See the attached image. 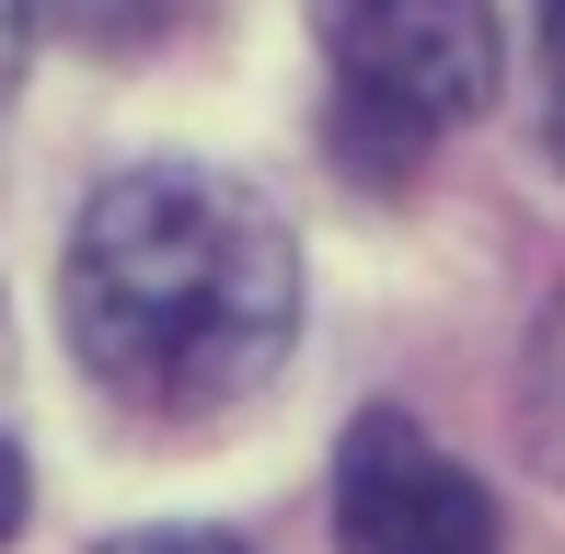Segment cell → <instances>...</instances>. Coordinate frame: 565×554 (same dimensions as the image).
<instances>
[{
  "mask_svg": "<svg viewBox=\"0 0 565 554\" xmlns=\"http://www.w3.org/2000/svg\"><path fill=\"white\" fill-rule=\"evenodd\" d=\"M58 323L127 416H220L300 335V243L243 173L139 162L93 185L58 266Z\"/></svg>",
  "mask_w": 565,
  "mask_h": 554,
  "instance_id": "1",
  "label": "cell"
},
{
  "mask_svg": "<svg viewBox=\"0 0 565 554\" xmlns=\"http://www.w3.org/2000/svg\"><path fill=\"white\" fill-rule=\"evenodd\" d=\"M335 58V139L358 173H404L497 93V0H312Z\"/></svg>",
  "mask_w": 565,
  "mask_h": 554,
  "instance_id": "2",
  "label": "cell"
},
{
  "mask_svg": "<svg viewBox=\"0 0 565 554\" xmlns=\"http://www.w3.org/2000/svg\"><path fill=\"white\" fill-rule=\"evenodd\" d=\"M335 554H497V497L416 416H358L335 450Z\"/></svg>",
  "mask_w": 565,
  "mask_h": 554,
  "instance_id": "3",
  "label": "cell"
},
{
  "mask_svg": "<svg viewBox=\"0 0 565 554\" xmlns=\"http://www.w3.org/2000/svg\"><path fill=\"white\" fill-rule=\"evenodd\" d=\"M105 554H254V543H231V532H127Z\"/></svg>",
  "mask_w": 565,
  "mask_h": 554,
  "instance_id": "4",
  "label": "cell"
},
{
  "mask_svg": "<svg viewBox=\"0 0 565 554\" xmlns=\"http://www.w3.org/2000/svg\"><path fill=\"white\" fill-rule=\"evenodd\" d=\"M543 12V70H554V162H565V0H531Z\"/></svg>",
  "mask_w": 565,
  "mask_h": 554,
  "instance_id": "5",
  "label": "cell"
},
{
  "mask_svg": "<svg viewBox=\"0 0 565 554\" xmlns=\"http://www.w3.org/2000/svg\"><path fill=\"white\" fill-rule=\"evenodd\" d=\"M23 509H35V473H23V450H12V439H0V543H12V532H23Z\"/></svg>",
  "mask_w": 565,
  "mask_h": 554,
  "instance_id": "6",
  "label": "cell"
},
{
  "mask_svg": "<svg viewBox=\"0 0 565 554\" xmlns=\"http://www.w3.org/2000/svg\"><path fill=\"white\" fill-rule=\"evenodd\" d=\"M23 35H35V12H23V0H0V93L23 82Z\"/></svg>",
  "mask_w": 565,
  "mask_h": 554,
  "instance_id": "7",
  "label": "cell"
}]
</instances>
